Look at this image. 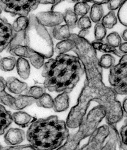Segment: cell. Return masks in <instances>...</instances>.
<instances>
[{
  "mask_svg": "<svg viewBox=\"0 0 127 150\" xmlns=\"http://www.w3.org/2000/svg\"><path fill=\"white\" fill-rule=\"evenodd\" d=\"M122 38H123V40L127 42V29L124 30L123 32V33L121 34Z\"/></svg>",
  "mask_w": 127,
  "mask_h": 150,
  "instance_id": "cell-45",
  "label": "cell"
},
{
  "mask_svg": "<svg viewBox=\"0 0 127 150\" xmlns=\"http://www.w3.org/2000/svg\"><path fill=\"white\" fill-rule=\"evenodd\" d=\"M101 4V3H94L90 8L89 18L94 23L100 22L104 16V8Z\"/></svg>",
  "mask_w": 127,
  "mask_h": 150,
  "instance_id": "cell-23",
  "label": "cell"
},
{
  "mask_svg": "<svg viewBox=\"0 0 127 150\" xmlns=\"http://www.w3.org/2000/svg\"><path fill=\"white\" fill-rule=\"evenodd\" d=\"M43 67L44 87L50 92L70 93L84 73L77 56L65 54L49 59Z\"/></svg>",
  "mask_w": 127,
  "mask_h": 150,
  "instance_id": "cell-2",
  "label": "cell"
},
{
  "mask_svg": "<svg viewBox=\"0 0 127 150\" xmlns=\"http://www.w3.org/2000/svg\"><path fill=\"white\" fill-rule=\"evenodd\" d=\"M126 0H107V8L110 11H114L120 8Z\"/></svg>",
  "mask_w": 127,
  "mask_h": 150,
  "instance_id": "cell-37",
  "label": "cell"
},
{
  "mask_svg": "<svg viewBox=\"0 0 127 150\" xmlns=\"http://www.w3.org/2000/svg\"><path fill=\"white\" fill-rule=\"evenodd\" d=\"M7 52L13 56L23 58H29L32 51L26 45H18L11 47H8Z\"/></svg>",
  "mask_w": 127,
  "mask_h": 150,
  "instance_id": "cell-20",
  "label": "cell"
},
{
  "mask_svg": "<svg viewBox=\"0 0 127 150\" xmlns=\"http://www.w3.org/2000/svg\"><path fill=\"white\" fill-rule=\"evenodd\" d=\"M89 33L88 29H81L77 35L81 38H85Z\"/></svg>",
  "mask_w": 127,
  "mask_h": 150,
  "instance_id": "cell-41",
  "label": "cell"
},
{
  "mask_svg": "<svg viewBox=\"0 0 127 150\" xmlns=\"http://www.w3.org/2000/svg\"><path fill=\"white\" fill-rule=\"evenodd\" d=\"M29 23L25 34V44L30 50L40 54L48 59L54 52L53 41L45 26L38 21L35 15L28 17Z\"/></svg>",
  "mask_w": 127,
  "mask_h": 150,
  "instance_id": "cell-4",
  "label": "cell"
},
{
  "mask_svg": "<svg viewBox=\"0 0 127 150\" xmlns=\"http://www.w3.org/2000/svg\"><path fill=\"white\" fill-rule=\"evenodd\" d=\"M120 51L121 52L123 53L127 54V43L125 42L121 43L120 45L118 47Z\"/></svg>",
  "mask_w": 127,
  "mask_h": 150,
  "instance_id": "cell-40",
  "label": "cell"
},
{
  "mask_svg": "<svg viewBox=\"0 0 127 150\" xmlns=\"http://www.w3.org/2000/svg\"><path fill=\"white\" fill-rule=\"evenodd\" d=\"M92 22L89 17L84 16L78 19L77 26L80 29H89L92 26Z\"/></svg>",
  "mask_w": 127,
  "mask_h": 150,
  "instance_id": "cell-36",
  "label": "cell"
},
{
  "mask_svg": "<svg viewBox=\"0 0 127 150\" xmlns=\"http://www.w3.org/2000/svg\"><path fill=\"white\" fill-rule=\"evenodd\" d=\"M69 98L68 93L63 92L53 99V108L55 112H60L66 111L69 107Z\"/></svg>",
  "mask_w": 127,
  "mask_h": 150,
  "instance_id": "cell-17",
  "label": "cell"
},
{
  "mask_svg": "<svg viewBox=\"0 0 127 150\" xmlns=\"http://www.w3.org/2000/svg\"><path fill=\"white\" fill-rule=\"evenodd\" d=\"M6 80L0 76V103L12 110L20 111L35 103L36 100L26 95L13 97L6 92Z\"/></svg>",
  "mask_w": 127,
  "mask_h": 150,
  "instance_id": "cell-7",
  "label": "cell"
},
{
  "mask_svg": "<svg viewBox=\"0 0 127 150\" xmlns=\"http://www.w3.org/2000/svg\"><path fill=\"white\" fill-rule=\"evenodd\" d=\"M13 35L12 25L0 16V53L9 46Z\"/></svg>",
  "mask_w": 127,
  "mask_h": 150,
  "instance_id": "cell-11",
  "label": "cell"
},
{
  "mask_svg": "<svg viewBox=\"0 0 127 150\" xmlns=\"http://www.w3.org/2000/svg\"><path fill=\"white\" fill-rule=\"evenodd\" d=\"M106 28L101 23H96L94 28V38L95 40L102 41L106 37Z\"/></svg>",
  "mask_w": 127,
  "mask_h": 150,
  "instance_id": "cell-34",
  "label": "cell"
},
{
  "mask_svg": "<svg viewBox=\"0 0 127 150\" xmlns=\"http://www.w3.org/2000/svg\"><path fill=\"white\" fill-rule=\"evenodd\" d=\"M106 43L112 47H118L122 43L120 36L117 32H113L108 35L106 38Z\"/></svg>",
  "mask_w": 127,
  "mask_h": 150,
  "instance_id": "cell-33",
  "label": "cell"
},
{
  "mask_svg": "<svg viewBox=\"0 0 127 150\" xmlns=\"http://www.w3.org/2000/svg\"><path fill=\"white\" fill-rule=\"evenodd\" d=\"M29 18L27 16H19L14 20L12 25L13 33L26 31L28 27Z\"/></svg>",
  "mask_w": 127,
  "mask_h": 150,
  "instance_id": "cell-26",
  "label": "cell"
},
{
  "mask_svg": "<svg viewBox=\"0 0 127 150\" xmlns=\"http://www.w3.org/2000/svg\"><path fill=\"white\" fill-rule=\"evenodd\" d=\"M90 8L87 2L81 1L77 2L74 6V11L78 16H84L87 14Z\"/></svg>",
  "mask_w": 127,
  "mask_h": 150,
  "instance_id": "cell-32",
  "label": "cell"
},
{
  "mask_svg": "<svg viewBox=\"0 0 127 150\" xmlns=\"http://www.w3.org/2000/svg\"><path fill=\"white\" fill-rule=\"evenodd\" d=\"M35 16L39 22L45 27H54L64 21L63 14L54 11L41 12Z\"/></svg>",
  "mask_w": 127,
  "mask_h": 150,
  "instance_id": "cell-10",
  "label": "cell"
},
{
  "mask_svg": "<svg viewBox=\"0 0 127 150\" xmlns=\"http://www.w3.org/2000/svg\"><path fill=\"white\" fill-rule=\"evenodd\" d=\"M45 93H46V88L45 87L40 86H33L28 89L26 91L25 95L37 100Z\"/></svg>",
  "mask_w": 127,
  "mask_h": 150,
  "instance_id": "cell-28",
  "label": "cell"
},
{
  "mask_svg": "<svg viewBox=\"0 0 127 150\" xmlns=\"http://www.w3.org/2000/svg\"><path fill=\"white\" fill-rule=\"evenodd\" d=\"M66 1V0H56L54 4H53L52 7H51V11H54V10L55 8L62 1ZM69 1H71L72 2H79L80 0H69Z\"/></svg>",
  "mask_w": 127,
  "mask_h": 150,
  "instance_id": "cell-42",
  "label": "cell"
},
{
  "mask_svg": "<svg viewBox=\"0 0 127 150\" xmlns=\"http://www.w3.org/2000/svg\"><path fill=\"white\" fill-rule=\"evenodd\" d=\"M56 0H39V4H54Z\"/></svg>",
  "mask_w": 127,
  "mask_h": 150,
  "instance_id": "cell-43",
  "label": "cell"
},
{
  "mask_svg": "<svg viewBox=\"0 0 127 150\" xmlns=\"http://www.w3.org/2000/svg\"><path fill=\"white\" fill-rule=\"evenodd\" d=\"M117 16L121 23L127 27V0L119 8Z\"/></svg>",
  "mask_w": 127,
  "mask_h": 150,
  "instance_id": "cell-35",
  "label": "cell"
},
{
  "mask_svg": "<svg viewBox=\"0 0 127 150\" xmlns=\"http://www.w3.org/2000/svg\"><path fill=\"white\" fill-rule=\"evenodd\" d=\"M39 4V0H0L3 10L13 16H27Z\"/></svg>",
  "mask_w": 127,
  "mask_h": 150,
  "instance_id": "cell-8",
  "label": "cell"
},
{
  "mask_svg": "<svg viewBox=\"0 0 127 150\" xmlns=\"http://www.w3.org/2000/svg\"><path fill=\"white\" fill-rule=\"evenodd\" d=\"M13 122L17 125L25 128L31 125L37 120L35 116H31L24 111H19L12 114Z\"/></svg>",
  "mask_w": 127,
  "mask_h": 150,
  "instance_id": "cell-15",
  "label": "cell"
},
{
  "mask_svg": "<svg viewBox=\"0 0 127 150\" xmlns=\"http://www.w3.org/2000/svg\"><path fill=\"white\" fill-rule=\"evenodd\" d=\"M1 58H2V57H1V56L0 55V60H1Z\"/></svg>",
  "mask_w": 127,
  "mask_h": 150,
  "instance_id": "cell-49",
  "label": "cell"
},
{
  "mask_svg": "<svg viewBox=\"0 0 127 150\" xmlns=\"http://www.w3.org/2000/svg\"><path fill=\"white\" fill-rule=\"evenodd\" d=\"M16 67L20 78L24 80L28 79L31 73V67L27 59L23 57H19L17 60Z\"/></svg>",
  "mask_w": 127,
  "mask_h": 150,
  "instance_id": "cell-18",
  "label": "cell"
},
{
  "mask_svg": "<svg viewBox=\"0 0 127 150\" xmlns=\"http://www.w3.org/2000/svg\"><path fill=\"white\" fill-rule=\"evenodd\" d=\"M127 98L124 99L123 103V111L124 112V116L125 117H127Z\"/></svg>",
  "mask_w": 127,
  "mask_h": 150,
  "instance_id": "cell-44",
  "label": "cell"
},
{
  "mask_svg": "<svg viewBox=\"0 0 127 150\" xmlns=\"http://www.w3.org/2000/svg\"><path fill=\"white\" fill-rule=\"evenodd\" d=\"M127 55L122 56L119 63L110 68L109 80L117 94H127Z\"/></svg>",
  "mask_w": 127,
  "mask_h": 150,
  "instance_id": "cell-6",
  "label": "cell"
},
{
  "mask_svg": "<svg viewBox=\"0 0 127 150\" xmlns=\"http://www.w3.org/2000/svg\"><path fill=\"white\" fill-rule=\"evenodd\" d=\"M6 87L9 92L16 95L21 94L28 89V84L14 76L8 77L6 80Z\"/></svg>",
  "mask_w": 127,
  "mask_h": 150,
  "instance_id": "cell-14",
  "label": "cell"
},
{
  "mask_svg": "<svg viewBox=\"0 0 127 150\" xmlns=\"http://www.w3.org/2000/svg\"><path fill=\"white\" fill-rule=\"evenodd\" d=\"M69 135L65 122L52 115L32 123L26 137L34 150H52L60 147Z\"/></svg>",
  "mask_w": 127,
  "mask_h": 150,
  "instance_id": "cell-3",
  "label": "cell"
},
{
  "mask_svg": "<svg viewBox=\"0 0 127 150\" xmlns=\"http://www.w3.org/2000/svg\"><path fill=\"white\" fill-rule=\"evenodd\" d=\"M17 60L13 56H8L2 58L0 60V69L5 72L13 70L16 65Z\"/></svg>",
  "mask_w": 127,
  "mask_h": 150,
  "instance_id": "cell-25",
  "label": "cell"
},
{
  "mask_svg": "<svg viewBox=\"0 0 127 150\" xmlns=\"http://www.w3.org/2000/svg\"><path fill=\"white\" fill-rule=\"evenodd\" d=\"M82 1H84V2H93V0H82Z\"/></svg>",
  "mask_w": 127,
  "mask_h": 150,
  "instance_id": "cell-46",
  "label": "cell"
},
{
  "mask_svg": "<svg viewBox=\"0 0 127 150\" xmlns=\"http://www.w3.org/2000/svg\"><path fill=\"white\" fill-rule=\"evenodd\" d=\"M3 147L2 146V145L1 144V143H0V150H3Z\"/></svg>",
  "mask_w": 127,
  "mask_h": 150,
  "instance_id": "cell-48",
  "label": "cell"
},
{
  "mask_svg": "<svg viewBox=\"0 0 127 150\" xmlns=\"http://www.w3.org/2000/svg\"><path fill=\"white\" fill-rule=\"evenodd\" d=\"M35 103L37 106L39 107L51 109L53 107V99L50 94L45 93L36 100Z\"/></svg>",
  "mask_w": 127,
  "mask_h": 150,
  "instance_id": "cell-29",
  "label": "cell"
},
{
  "mask_svg": "<svg viewBox=\"0 0 127 150\" xmlns=\"http://www.w3.org/2000/svg\"><path fill=\"white\" fill-rule=\"evenodd\" d=\"M34 150L30 144H26L24 145H21V146H8L4 147L3 150Z\"/></svg>",
  "mask_w": 127,
  "mask_h": 150,
  "instance_id": "cell-39",
  "label": "cell"
},
{
  "mask_svg": "<svg viewBox=\"0 0 127 150\" xmlns=\"http://www.w3.org/2000/svg\"><path fill=\"white\" fill-rule=\"evenodd\" d=\"M26 138L24 131L18 128H9L4 135V142L9 146H16L23 142Z\"/></svg>",
  "mask_w": 127,
  "mask_h": 150,
  "instance_id": "cell-12",
  "label": "cell"
},
{
  "mask_svg": "<svg viewBox=\"0 0 127 150\" xmlns=\"http://www.w3.org/2000/svg\"><path fill=\"white\" fill-rule=\"evenodd\" d=\"M117 23V17L114 11H110L109 12L102 18L101 23L105 28L111 29Z\"/></svg>",
  "mask_w": 127,
  "mask_h": 150,
  "instance_id": "cell-27",
  "label": "cell"
},
{
  "mask_svg": "<svg viewBox=\"0 0 127 150\" xmlns=\"http://www.w3.org/2000/svg\"><path fill=\"white\" fill-rule=\"evenodd\" d=\"M51 33L53 37L57 40H63L70 38V29L66 24L58 25L53 27Z\"/></svg>",
  "mask_w": 127,
  "mask_h": 150,
  "instance_id": "cell-19",
  "label": "cell"
},
{
  "mask_svg": "<svg viewBox=\"0 0 127 150\" xmlns=\"http://www.w3.org/2000/svg\"><path fill=\"white\" fill-rule=\"evenodd\" d=\"M13 122L12 113L0 104V135H3L5 130Z\"/></svg>",
  "mask_w": 127,
  "mask_h": 150,
  "instance_id": "cell-16",
  "label": "cell"
},
{
  "mask_svg": "<svg viewBox=\"0 0 127 150\" xmlns=\"http://www.w3.org/2000/svg\"><path fill=\"white\" fill-rule=\"evenodd\" d=\"M109 134V139L108 140L106 144L104 146L102 150H116L117 144L120 149L122 146V142L120 137L119 134L116 129V126L108 124Z\"/></svg>",
  "mask_w": 127,
  "mask_h": 150,
  "instance_id": "cell-13",
  "label": "cell"
},
{
  "mask_svg": "<svg viewBox=\"0 0 127 150\" xmlns=\"http://www.w3.org/2000/svg\"><path fill=\"white\" fill-rule=\"evenodd\" d=\"M63 15L66 24L69 26L70 29L75 28L78 20V16L71 9H66Z\"/></svg>",
  "mask_w": 127,
  "mask_h": 150,
  "instance_id": "cell-24",
  "label": "cell"
},
{
  "mask_svg": "<svg viewBox=\"0 0 127 150\" xmlns=\"http://www.w3.org/2000/svg\"><path fill=\"white\" fill-rule=\"evenodd\" d=\"M29 59L32 65L37 69H40L44 65L45 58L38 53L32 51Z\"/></svg>",
  "mask_w": 127,
  "mask_h": 150,
  "instance_id": "cell-31",
  "label": "cell"
},
{
  "mask_svg": "<svg viewBox=\"0 0 127 150\" xmlns=\"http://www.w3.org/2000/svg\"><path fill=\"white\" fill-rule=\"evenodd\" d=\"M84 73V86L77 104L72 108L67 117V127L70 128L79 127L92 101L105 108L108 124L116 126L123 119L124 112L114 89L105 86L103 82L102 68L85 71Z\"/></svg>",
  "mask_w": 127,
  "mask_h": 150,
  "instance_id": "cell-1",
  "label": "cell"
},
{
  "mask_svg": "<svg viewBox=\"0 0 127 150\" xmlns=\"http://www.w3.org/2000/svg\"><path fill=\"white\" fill-rule=\"evenodd\" d=\"M91 44L96 50H99L102 52L113 54L119 57L121 56V54L116 50V48L110 46L106 43L105 44L103 42V40H95Z\"/></svg>",
  "mask_w": 127,
  "mask_h": 150,
  "instance_id": "cell-22",
  "label": "cell"
},
{
  "mask_svg": "<svg viewBox=\"0 0 127 150\" xmlns=\"http://www.w3.org/2000/svg\"><path fill=\"white\" fill-rule=\"evenodd\" d=\"M106 115V110L104 106L99 105L93 108L87 114V117H84L81 121L78 131L76 134L69 135L64 144L57 150L79 149L81 141L92 135Z\"/></svg>",
  "mask_w": 127,
  "mask_h": 150,
  "instance_id": "cell-5",
  "label": "cell"
},
{
  "mask_svg": "<svg viewBox=\"0 0 127 150\" xmlns=\"http://www.w3.org/2000/svg\"><path fill=\"white\" fill-rule=\"evenodd\" d=\"M109 130L108 126L104 125L97 128L91 135L88 143L79 150H102L105 139L109 136Z\"/></svg>",
  "mask_w": 127,
  "mask_h": 150,
  "instance_id": "cell-9",
  "label": "cell"
},
{
  "mask_svg": "<svg viewBox=\"0 0 127 150\" xmlns=\"http://www.w3.org/2000/svg\"><path fill=\"white\" fill-rule=\"evenodd\" d=\"M2 10H3V9H2V7H1V5H0V14L2 13Z\"/></svg>",
  "mask_w": 127,
  "mask_h": 150,
  "instance_id": "cell-47",
  "label": "cell"
},
{
  "mask_svg": "<svg viewBox=\"0 0 127 150\" xmlns=\"http://www.w3.org/2000/svg\"><path fill=\"white\" fill-rule=\"evenodd\" d=\"M116 59L110 54H106L102 55L99 59V63L102 68L108 69L114 65Z\"/></svg>",
  "mask_w": 127,
  "mask_h": 150,
  "instance_id": "cell-30",
  "label": "cell"
},
{
  "mask_svg": "<svg viewBox=\"0 0 127 150\" xmlns=\"http://www.w3.org/2000/svg\"><path fill=\"white\" fill-rule=\"evenodd\" d=\"M120 134L122 137V146L121 149L127 150V120L125 121V125L123 126L120 129Z\"/></svg>",
  "mask_w": 127,
  "mask_h": 150,
  "instance_id": "cell-38",
  "label": "cell"
},
{
  "mask_svg": "<svg viewBox=\"0 0 127 150\" xmlns=\"http://www.w3.org/2000/svg\"><path fill=\"white\" fill-rule=\"evenodd\" d=\"M75 45V42L70 38H68L62 40L57 43L54 50L58 55L65 54L72 50Z\"/></svg>",
  "mask_w": 127,
  "mask_h": 150,
  "instance_id": "cell-21",
  "label": "cell"
}]
</instances>
